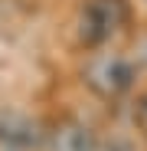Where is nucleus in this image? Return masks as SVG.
<instances>
[{
  "label": "nucleus",
  "mask_w": 147,
  "mask_h": 151,
  "mask_svg": "<svg viewBox=\"0 0 147 151\" xmlns=\"http://www.w3.org/2000/svg\"><path fill=\"white\" fill-rule=\"evenodd\" d=\"M124 20H128L124 0H88V7L82 10V43L88 46L105 43Z\"/></svg>",
  "instance_id": "f03ea898"
},
{
  "label": "nucleus",
  "mask_w": 147,
  "mask_h": 151,
  "mask_svg": "<svg viewBox=\"0 0 147 151\" xmlns=\"http://www.w3.org/2000/svg\"><path fill=\"white\" fill-rule=\"evenodd\" d=\"M85 82L88 89H95L102 99H118L124 95L134 82V69L124 56L118 53H98L85 63Z\"/></svg>",
  "instance_id": "f257e3e1"
},
{
  "label": "nucleus",
  "mask_w": 147,
  "mask_h": 151,
  "mask_svg": "<svg viewBox=\"0 0 147 151\" xmlns=\"http://www.w3.org/2000/svg\"><path fill=\"white\" fill-rule=\"evenodd\" d=\"M49 151H92V135H88V128L69 122V125H62V128L53 132Z\"/></svg>",
  "instance_id": "7ed1b4c3"
}]
</instances>
